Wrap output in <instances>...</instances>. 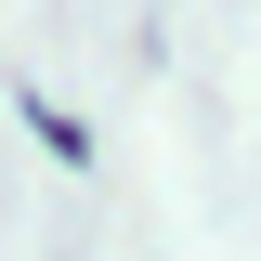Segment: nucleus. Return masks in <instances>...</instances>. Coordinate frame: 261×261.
<instances>
[{
  "label": "nucleus",
  "mask_w": 261,
  "mask_h": 261,
  "mask_svg": "<svg viewBox=\"0 0 261 261\" xmlns=\"http://www.w3.org/2000/svg\"><path fill=\"white\" fill-rule=\"evenodd\" d=\"M27 130H39V144H53V157H65V170H92V130L65 118V105H27Z\"/></svg>",
  "instance_id": "f257e3e1"
}]
</instances>
